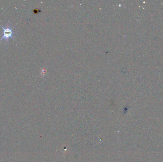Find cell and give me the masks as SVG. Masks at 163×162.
<instances>
[{
    "label": "cell",
    "mask_w": 163,
    "mask_h": 162,
    "mask_svg": "<svg viewBox=\"0 0 163 162\" xmlns=\"http://www.w3.org/2000/svg\"><path fill=\"white\" fill-rule=\"evenodd\" d=\"M0 26L1 27V29H3V33H1L3 36L0 39V41L3 40H8L10 38L15 40L13 36H12L14 33V32L12 31V29H13L14 27L11 28L10 26H7L6 28H4L1 25H0Z\"/></svg>",
    "instance_id": "1"
}]
</instances>
